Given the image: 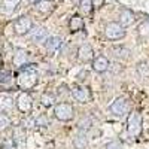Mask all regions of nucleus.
<instances>
[{
	"mask_svg": "<svg viewBox=\"0 0 149 149\" xmlns=\"http://www.w3.org/2000/svg\"><path fill=\"white\" fill-rule=\"evenodd\" d=\"M18 86L21 90H31L33 86H36L37 81H39V76H37V70L34 66H24L18 74Z\"/></svg>",
	"mask_w": 149,
	"mask_h": 149,
	"instance_id": "obj_1",
	"label": "nucleus"
},
{
	"mask_svg": "<svg viewBox=\"0 0 149 149\" xmlns=\"http://www.w3.org/2000/svg\"><path fill=\"white\" fill-rule=\"evenodd\" d=\"M54 116L61 122H69L74 116V109L69 103H60L54 106Z\"/></svg>",
	"mask_w": 149,
	"mask_h": 149,
	"instance_id": "obj_2",
	"label": "nucleus"
},
{
	"mask_svg": "<svg viewBox=\"0 0 149 149\" xmlns=\"http://www.w3.org/2000/svg\"><path fill=\"white\" fill-rule=\"evenodd\" d=\"M109 110L115 116H124L125 113L130 112V102L125 97H118L112 102V104L109 106Z\"/></svg>",
	"mask_w": 149,
	"mask_h": 149,
	"instance_id": "obj_3",
	"label": "nucleus"
},
{
	"mask_svg": "<svg viewBox=\"0 0 149 149\" xmlns=\"http://www.w3.org/2000/svg\"><path fill=\"white\" fill-rule=\"evenodd\" d=\"M104 34L109 40H119L125 37V27H122L119 22H109L104 27Z\"/></svg>",
	"mask_w": 149,
	"mask_h": 149,
	"instance_id": "obj_4",
	"label": "nucleus"
},
{
	"mask_svg": "<svg viewBox=\"0 0 149 149\" xmlns=\"http://www.w3.org/2000/svg\"><path fill=\"white\" fill-rule=\"evenodd\" d=\"M33 29V21L29 18V17H19L15 19L14 22V30L18 36H24V34H29Z\"/></svg>",
	"mask_w": 149,
	"mask_h": 149,
	"instance_id": "obj_5",
	"label": "nucleus"
},
{
	"mask_svg": "<svg viewBox=\"0 0 149 149\" xmlns=\"http://www.w3.org/2000/svg\"><path fill=\"white\" fill-rule=\"evenodd\" d=\"M17 107H18L19 112H22V113H29V112L33 109V98H31L29 91H22V93L18 94Z\"/></svg>",
	"mask_w": 149,
	"mask_h": 149,
	"instance_id": "obj_6",
	"label": "nucleus"
},
{
	"mask_svg": "<svg viewBox=\"0 0 149 149\" xmlns=\"http://www.w3.org/2000/svg\"><path fill=\"white\" fill-rule=\"evenodd\" d=\"M127 130L131 136H139L142 131V116L139 112H133L127 121Z\"/></svg>",
	"mask_w": 149,
	"mask_h": 149,
	"instance_id": "obj_7",
	"label": "nucleus"
},
{
	"mask_svg": "<svg viewBox=\"0 0 149 149\" xmlns=\"http://www.w3.org/2000/svg\"><path fill=\"white\" fill-rule=\"evenodd\" d=\"M72 95L79 103H88L91 98V91L85 85H74L72 88Z\"/></svg>",
	"mask_w": 149,
	"mask_h": 149,
	"instance_id": "obj_8",
	"label": "nucleus"
},
{
	"mask_svg": "<svg viewBox=\"0 0 149 149\" xmlns=\"http://www.w3.org/2000/svg\"><path fill=\"white\" fill-rule=\"evenodd\" d=\"M61 46H63V39L58 36H48L45 39V48L51 54H57L61 49Z\"/></svg>",
	"mask_w": 149,
	"mask_h": 149,
	"instance_id": "obj_9",
	"label": "nucleus"
},
{
	"mask_svg": "<svg viewBox=\"0 0 149 149\" xmlns=\"http://www.w3.org/2000/svg\"><path fill=\"white\" fill-rule=\"evenodd\" d=\"M109 66H110V61L104 55H98L93 58V70L97 73H104L109 69Z\"/></svg>",
	"mask_w": 149,
	"mask_h": 149,
	"instance_id": "obj_10",
	"label": "nucleus"
},
{
	"mask_svg": "<svg viewBox=\"0 0 149 149\" xmlns=\"http://www.w3.org/2000/svg\"><path fill=\"white\" fill-rule=\"evenodd\" d=\"M93 58H94L93 48L88 43H84L78 51V60L81 63H88V61H93Z\"/></svg>",
	"mask_w": 149,
	"mask_h": 149,
	"instance_id": "obj_11",
	"label": "nucleus"
},
{
	"mask_svg": "<svg viewBox=\"0 0 149 149\" xmlns=\"http://www.w3.org/2000/svg\"><path fill=\"white\" fill-rule=\"evenodd\" d=\"M27 61H29L27 51H24V49H21V48L15 49V54H14V57H12V63H14V66L24 67V66L27 64Z\"/></svg>",
	"mask_w": 149,
	"mask_h": 149,
	"instance_id": "obj_12",
	"label": "nucleus"
},
{
	"mask_svg": "<svg viewBox=\"0 0 149 149\" xmlns=\"http://www.w3.org/2000/svg\"><path fill=\"white\" fill-rule=\"evenodd\" d=\"M134 14L130 10V9H122L121 14H119V24L122 27H127V26H131L134 22Z\"/></svg>",
	"mask_w": 149,
	"mask_h": 149,
	"instance_id": "obj_13",
	"label": "nucleus"
},
{
	"mask_svg": "<svg viewBox=\"0 0 149 149\" xmlns=\"http://www.w3.org/2000/svg\"><path fill=\"white\" fill-rule=\"evenodd\" d=\"M30 37L33 42H45V39L48 37V31L43 27H36V29H31Z\"/></svg>",
	"mask_w": 149,
	"mask_h": 149,
	"instance_id": "obj_14",
	"label": "nucleus"
},
{
	"mask_svg": "<svg viewBox=\"0 0 149 149\" xmlns=\"http://www.w3.org/2000/svg\"><path fill=\"white\" fill-rule=\"evenodd\" d=\"M73 146L76 149H85L88 146V137H86V133L85 131H79L73 139Z\"/></svg>",
	"mask_w": 149,
	"mask_h": 149,
	"instance_id": "obj_15",
	"label": "nucleus"
},
{
	"mask_svg": "<svg viewBox=\"0 0 149 149\" xmlns=\"http://www.w3.org/2000/svg\"><path fill=\"white\" fill-rule=\"evenodd\" d=\"M69 29L72 33H76V31L82 30L84 29V19L79 15H73L69 21Z\"/></svg>",
	"mask_w": 149,
	"mask_h": 149,
	"instance_id": "obj_16",
	"label": "nucleus"
},
{
	"mask_svg": "<svg viewBox=\"0 0 149 149\" xmlns=\"http://www.w3.org/2000/svg\"><path fill=\"white\" fill-rule=\"evenodd\" d=\"M34 8H36L37 12H40V14L46 15V14H49V12L52 10V2H51V0H40V2L36 3Z\"/></svg>",
	"mask_w": 149,
	"mask_h": 149,
	"instance_id": "obj_17",
	"label": "nucleus"
},
{
	"mask_svg": "<svg viewBox=\"0 0 149 149\" xmlns=\"http://www.w3.org/2000/svg\"><path fill=\"white\" fill-rule=\"evenodd\" d=\"M40 102L45 107H52L55 104V95L52 93H43L40 97Z\"/></svg>",
	"mask_w": 149,
	"mask_h": 149,
	"instance_id": "obj_18",
	"label": "nucleus"
},
{
	"mask_svg": "<svg viewBox=\"0 0 149 149\" xmlns=\"http://www.w3.org/2000/svg\"><path fill=\"white\" fill-rule=\"evenodd\" d=\"M21 0H3V10L10 14V12H14L17 9V6L19 5Z\"/></svg>",
	"mask_w": 149,
	"mask_h": 149,
	"instance_id": "obj_19",
	"label": "nucleus"
},
{
	"mask_svg": "<svg viewBox=\"0 0 149 149\" xmlns=\"http://www.w3.org/2000/svg\"><path fill=\"white\" fill-rule=\"evenodd\" d=\"M79 9H81V12H82L84 15L90 14V12L93 10V2H91V0H81Z\"/></svg>",
	"mask_w": 149,
	"mask_h": 149,
	"instance_id": "obj_20",
	"label": "nucleus"
},
{
	"mask_svg": "<svg viewBox=\"0 0 149 149\" xmlns=\"http://www.w3.org/2000/svg\"><path fill=\"white\" fill-rule=\"evenodd\" d=\"M139 34L142 37H149V19L143 21L139 26Z\"/></svg>",
	"mask_w": 149,
	"mask_h": 149,
	"instance_id": "obj_21",
	"label": "nucleus"
},
{
	"mask_svg": "<svg viewBox=\"0 0 149 149\" xmlns=\"http://www.w3.org/2000/svg\"><path fill=\"white\" fill-rule=\"evenodd\" d=\"M10 125V118L6 113H0V131L6 130Z\"/></svg>",
	"mask_w": 149,
	"mask_h": 149,
	"instance_id": "obj_22",
	"label": "nucleus"
},
{
	"mask_svg": "<svg viewBox=\"0 0 149 149\" xmlns=\"http://www.w3.org/2000/svg\"><path fill=\"white\" fill-rule=\"evenodd\" d=\"M88 128H91V119L90 118H85V119H82L79 122V130L86 133V130H88Z\"/></svg>",
	"mask_w": 149,
	"mask_h": 149,
	"instance_id": "obj_23",
	"label": "nucleus"
},
{
	"mask_svg": "<svg viewBox=\"0 0 149 149\" xmlns=\"http://www.w3.org/2000/svg\"><path fill=\"white\" fill-rule=\"evenodd\" d=\"M36 124H37V125H40V127H48L49 125V119L45 115H40L39 118L36 119Z\"/></svg>",
	"mask_w": 149,
	"mask_h": 149,
	"instance_id": "obj_24",
	"label": "nucleus"
},
{
	"mask_svg": "<svg viewBox=\"0 0 149 149\" xmlns=\"http://www.w3.org/2000/svg\"><path fill=\"white\" fill-rule=\"evenodd\" d=\"M0 149H17V145L14 140H5Z\"/></svg>",
	"mask_w": 149,
	"mask_h": 149,
	"instance_id": "obj_25",
	"label": "nucleus"
},
{
	"mask_svg": "<svg viewBox=\"0 0 149 149\" xmlns=\"http://www.w3.org/2000/svg\"><path fill=\"white\" fill-rule=\"evenodd\" d=\"M12 73L10 72H0V82H9Z\"/></svg>",
	"mask_w": 149,
	"mask_h": 149,
	"instance_id": "obj_26",
	"label": "nucleus"
},
{
	"mask_svg": "<svg viewBox=\"0 0 149 149\" xmlns=\"http://www.w3.org/2000/svg\"><path fill=\"white\" fill-rule=\"evenodd\" d=\"M121 146H119V143L116 142V140H113V142H109L107 145H106V149H119Z\"/></svg>",
	"mask_w": 149,
	"mask_h": 149,
	"instance_id": "obj_27",
	"label": "nucleus"
},
{
	"mask_svg": "<svg viewBox=\"0 0 149 149\" xmlns=\"http://www.w3.org/2000/svg\"><path fill=\"white\" fill-rule=\"evenodd\" d=\"M91 2H93V8H100V6H103L104 0H91Z\"/></svg>",
	"mask_w": 149,
	"mask_h": 149,
	"instance_id": "obj_28",
	"label": "nucleus"
},
{
	"mask_svg": "<svg viewBox=\"0 0 149 149\" xmlns=\"http://www.w3.org/2000/svg\"><path fill=\"white\" fill-rule=\"evenodd\" d=\"M29 2H30V3H33V5H36L37 2H40V0H29Z\"/></svg>",
	"mask_w": 149,
	"mask_h": 149,
	"instance_id": "obj_29",
	"label": "nucleus"
}]
</instances>
